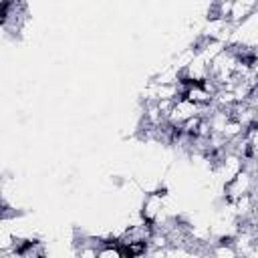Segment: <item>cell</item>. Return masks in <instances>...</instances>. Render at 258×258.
Instances as JSON below:
<instances>
[{"instance_id":"obj_1","label":"cell","mask_w":258,"mask_h":258,"mask_svg":"<svg viewBox=\"0 0 258 258\" xmlns=\"http://www.w3.org/2000/svg\"><path fill=\"white\" fill-rule=\"evenodd\" d=\"M97 258H125L121 246H103L97 254Z\"/></svg>"}]
</instances>
